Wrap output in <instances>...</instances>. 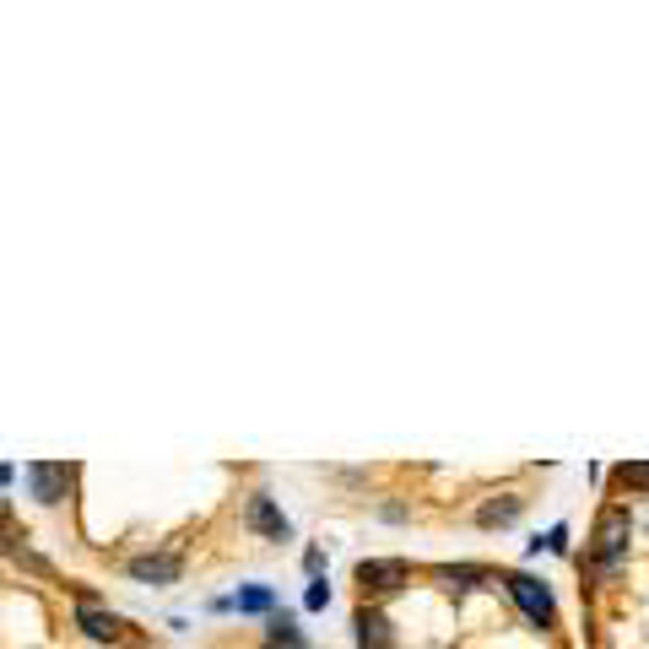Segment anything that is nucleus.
Returning a JSON list of instances; mask_svg holds the SVG:
<instances>
[{"instance_id":"f8f14e48","label":"nucleus","mask_w":649,"mask_h":649,"mask_svg":"<svg viewBox=\"0 0 649 649\" xmlns=\"http://www.w3.org/2000/svg\"><path fill=\"white\" fill-rule=\"evenodd\" d=\"M617 482H622V487H649V460H633V466H622Z\"/></svg>"},{"instance_id":"423d86ee","label":"nucleus","mask_w":649,"mask_h":649,"mask_svg":"<svg viewBox=\"0 0 649 649\" xmlns=\"http://www.w3.org/2000/svg\"><path fill=\"white\" fill-rule=\"evenodd\" d=\"M76 628H82L87 639H114V633H119V617L103 612V606H92V601H82V606H76Z\"/></svg>"},{"instance_id":"0eeeda50","label":"nucleus","mask_w":649,"mask_h":649,"mask_svg":"<svg viewBox=\"0 0 649 649\" xmlns=\"http://www.w3.org/2000/svg\"><path fill=\"white\" fill-rule=\"evenodd\" d=\"M130 579H141V585H168V579H179V558H136L130 563Z\"/></svg>"},{"instance_id":"ddd939ff","label":"nucleus","mask_w":649,"mask_h":649,"mask_svg":"<svg viewBox=\"0 0 649 649\" xmlns=\"http://www.w3.org/2000/svg\"><path fill=\"white\" fill-rule=\"evenodd\" d=\"M325 601H330V585H325V579H314V585H309V595H303V606H309V612H320Z\"/></svg>"},{"instance_id":"7ed1b4c3","label":"nucleus","mask_w":649,"mask_h":649,"mask_svg":"<svg viewBox=\"0 0 649 649\" xmlns=\"http://www.w3.org/2000/svg\"><path fill=\"white\" fill-rule=\"evenodd\" d=\"M244 520L255 525L260 536H271V541H287V531H293V525H287V514L276 509V503L266 498V493H255L249 498V509H244Z\"/></svg>"},{"instance_id":"6e6552de","label":"nucleus","mask_w":649,"mask_h":649,"mask_svg":"<svg viewBox=\"0 0 649 649\" xmlns=\"http://www.w3.org/2000/svg\"><path fill=\"white\" fill-rule=\"evenodd\" d=\"M28 482H33L38 503H60V493H65V466H33Z\"/></svg>"},{"instance_id":"20e7f679","label":"nucleus","mask_w":649,"mask_h":649,"mask_svg":"<svg viewBox=\"0 0 649 649\" xmlns=\"http://www.w3.org/2000/svg\"><path fill=\"white\" fill-rule=\"evenodd\" d=\"M357 585L363 590H395V585H406V563L401 558H368V563H357Z\"/></svg>"},{"instance_id":"9d476101","label":"nucleus","mask_w":649,"mask_h":649,"mask_svg":"<svg viewBox=\"0 0 649 649\" xmlns=\"http://www.w3.org/2000/svg\"><path fill=\"white\" fill-rule=\"evenodd\" d=\"M222 606H238V612H271L276 595H271L266 585H244V590L233 595V601H222Z\"/></svg>"},{"instance_id":"1a4fd4ad","label":"nucleus","mask_w":649,"mask_h":649,"mask_svg":"<svg viewBox=\"0 0 649 649\" xmlns=\"http://www.w3.org/2000/svg\"><path fill=\"white\" fill-rule=\"evenodd\" d=\"M266 644H271V649H309V639L298 633V622L287 617V612L266 622Z\"/></svg>"},{"instance_id":"39448f33","label":"nucleus","mask_w":649,"mask_h":649,"mask_svg":"<svg viewBox=\"0 0 649 649\" xmlns=\"http://www.w3.org/2000/svg\"><path fill=\"white\" fill-rule=\"evenodd\" d=\"M357 644H363V649H390V644H395L390 617H384V612H368V606H363V612H357Z\"/></svg>"},{"instance_id":"9b49d317","label":"nucleus","mask_w":649,"mask_h":649,"mask_svg":"<svg viewBox=\"0 0 649 649\" xmlns=\"http://www.w3.org/2000/svg\"><path fill=\"white\" fill-rule=\"evenodd\" d=\"M482 525H509V520H520V498H498V503H487L482 514H476Z\"/></svg>"},{"instance_id":"f257e3e1","label":"nucleus","mask_w":649,"mask_h":649,"mask_svg":"<svg viewBox=\"0 0 649 649\" xmlns=\"http://www.w3.org/2000/svg\"><path fill=\"white\" fill-rule=\"evenodd\" d=\"M509 595L525 606V617L536 622V628H552V617H558V606H552V590L541 585L531 574H509Z\"/></svg>"},{"instance_id":"f03ea898","label":"nucleus","mask_w":649,"mask_h":649,"mask_svg":"<svg viewBox=\"0 0 649 649\" xmlns=\"http://www.w3.org/2000/svg\"><path fill=\"white\" fill-rule=\"evenodd\" d=\"M628 536H633L628 509H606L601 525H595V558H601V563H617V552L628 547Z\"/></svg>"}]
</instances>
